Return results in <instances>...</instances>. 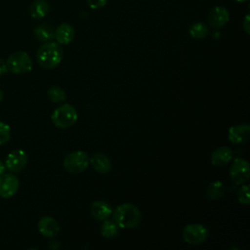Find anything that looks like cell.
<instances>
[{
  "instance_id": "obj_20",
  "label": "cell",
  "mask_w": 250,
  "mask_h": 250,
  "mask_svg": "<svg viewBox=\"0 0 250 250\" xmlns=\"http://www.w3.org/2000/svg\"><path fill=\"white\" fill-rule=\"evenodd\" d=\"M119 232V227L114 221L104 220L101 227V234L104 238H113Z\"/></svg>"
},
{
  "instance_id": "obj_29",
  "label": "cell",
  "mask_w": 250,
  "mask_h": 250,
  "mask_svg": "<svg viewBox=\"0 0 250 250\" xmlns=\"http://www.w3.org/2000/svg\"><path fill=\"white\" fill-rule=\"evenodd\" d=\"M2 99H3V93H2V91L0 90V102L2 101Z\"/></svg>"
},
{
  "instance_id": "obj_16",
  "label": "cell",
  "mask_w": 250,
  "mask_h": 250,
  "mask_svg": "<svg viewBox=\"0 0 250 250\" xmlns=\"http://www.w3.org/2000/svg\"><path fill=\"white\" fill-rule=\"evenodd\" d=\"M89 164L98 173L105 174L111 169V161L109 158L103 153H96L89 159Z\"/></svg>"
},
{
  "instance_id": "obj_25",
  "label": "cell",
  "mask_w": 250,
  "mask_h": 250,
  "mask_svg": "<svg viewBox=\"0 0 250 250\" xmlns=\"http://www.w3.org/2000/svg\"><path fill=\"white\" fill-rule=\"evenodd\" d=\"M107 0H87V4L91 9L97 10L104 7L106 4Z\"/></svg>"
},
{
  "instance_id": "obj_19",
  "label": "cell",
  "mask_w": 250,
  "mask_h": 250,
  "mask_svg": "<svg viewBox=\"0 0 250 250\" xmlns=\"http://www.w3.org/2000/svg\"><path fill=\"white\" fill-rule=\"evenodd\" d=\"M226 188L221 181L211 182L206 188V195L211 200H218L223 197Z\"/></svg>"
},
{
  "instance_id": "obj_3",
  "label": "cell",
  "mask_w": 250,
  "mask_h": 250,
  "mask_svg": "<svg viewBox=\"0 0 250 250\" xmlns=\"http://www.w3.org/2000/svg\"><path fill=\"white\" fill-rule=\"evenodd\" d=\"M78 118L77 111L75 107L69 104H63L62 105L56 108L52 115L51 119L53 124L60 129H66L74 125Z\"/></svg>"
},
{
  "instance_id": "obj_6",
  "label": "cell",
  "mask_w": 250,
  "mask_h": 250,
  "mask_svg": "<svg viewBox=\"0 0 250 250\" xmlns=\"http://www.w3.org/2000/svg\"><path fill=\"white\" fill-rule=\"evenodd\" d=\"M182 235L187 243L190 245H199L206 240L208 229L201 224H188L184 228Z\"/></svg>"
},
{
  "instance_id": "obj_26",
  "label": "cell",
  "mask_w": 250,
  "mask_h": 250,
  "mask_svg": "<svg viewBox=\"0 0 250 250\" xmlns=\"http://www.w3.org/2000/svg\"><path fill=\"white\" fill-rule=\"evenodd\" d=\"M242 27L244 29V31L249 34L250 33V26H249V15H246L244 21H243V23H242Z\"/></svg>"
},
{
  "instance_id": "obj_9",
  "label": "cell",
  "mask_w": 250,
  "mask_h": 250,
  "mask_svg": "<svg viewBox=\"0 0 250 250\" xmlns=\"http://www.w3.org/2000/svg\"><path fill=\"white\" fill-rule=\"evenodd\" d=\"M27 154L22 149H16L10 152L6 158L5 166L14 173H19L24 169L27 164Z\"/></svg>"
},
{
  "instance_id": "obj_21",
  "label": "cell",
  "mask_w": 250,
  "mask_h": 250,
  "mask_svg": "<svg viewBox=\"0 0 250 250\" xmlns=\"http://www.w3.org/2000/svg\"><path fill=\"white\" fill-rule=\"evenodd\" d=\"M188 32H189V35L194 39H203L208 35L209 29L205 23L197 21V22H193L189 26Z\"/></svg>"
},
{
  "instance_id": "obj_30",
  "label": "cell",
  "mask_w": 250,
  "mask_h": 250,
  "mask_svg": "<svg viewBox=\"0 0 250 250\" xmlns=\"http://www.w3.org/2000/svg\"><path fill=\"white\" fill-rule=\"evenodd\" d=\"M235 1H238V2H244V1H246V0H235Z\"/></svg>"
},
{
  "instance_id": "obj_23",
  "label": "cell",
  "mask_w": 250,
  "mask_h": 250,
  "mask_svg": "<svg viewBox=\"0 0 250 250\" xmlns=\"http://www.w3.org/2000/svg\"><path fill=\"white\" fill-rule=\"evenodd\" d=\"M237 199L243 205L250 204V193H249V185H243L237 191Z\"/></svg>"
},
{
  "instance_id": "obj_14",
  "label": "cell",
  "mask_w": 250,
  "mask_h": 250,
  "mask_svg": "<svg viewBox=\"0 0 250 250\" xmlns=\"http://www.w3.org/2000/svg\"><path fill=\"white\" fill-rule=\"evenodd\" d=\"M90 211L92 216L99 221H104L108 219L112 213L111 207L105 201H102V200L94 201L91 204Z\"/></svg>"
},
{
  "instance_id": "obj_18",
  "label": "cell",
  "mask_w": 250,
  "mask_h": 250,
  "mask_svg": "<svg viewBox=\"0 0 250 250\" xmlns=\"http://www.w3.org/2000/svg\"><path fill=\"white\" fill-rule=\"evenodd\" d=\"M34 35L39 41L48 42L55 38V29L51 24L43 22L34 28Z\"/></svg>"
},
{
  "instance_id": "obj_11",
  "label": "cell",
  "mask_w": 250,
  "mask_h": 250,
  "mask_svg": "<svg viewBox=\"0 0 250 250\" xmlns=\"http://www.w3.org/2000/svg\"><path fill=\"white\" fill-rule=\"evenodd\" d=\"M250 135V126L248 124H239L231 126L228 132V138L230 143L240 145L245 143Z\"/></svg>"
},
{
  "instance_id": "obj_22",
  "label": "cell",
  "mask_w": 250,
  "mask_h": 250,
  "mask_svg": "<svg viewBox=\"0 0 250 250\" xmlns=\"http://www.w3.org/2000/svg\"><path fill=\"white\" fill-rule=\"evenodd\" d=\"M47 96L53 103H62L66 99L65 92L59 86L50 87L47 91Z\"/></svg>"
},
{
  "instance_id": "obj_27",
  "label": "cell",
  "mask_w": 250,
  "mask_h": 250,
  "mask_svg": "<svg viewBox=\"0 0 250 250\" xmlns=\"http://www.w3.org/2000/svg\"><path fill=\"white\" fill-rule=\"evenodd\" d=\"M8 71L7 65H6V62H4L2 59H0V75L6 73Z\"/></svg>"
},
{
  "instance_id": "obj_5",
  "label": "cell",
  "mask_w": 250,
  "mask_h": 250,
  "mask_svg": "<svg viewBox=\"0 0 250 250\" xmlns=\"http://www.w3.org/2000/svg\"><path fill=\"white\" fill-rule=\"evenodd\" d=\"M89 166L88 154L83 150H76L68 153L63 159L64 169L72 174L84 172Z\"/></svg>"
},
{
  "instance_id": "obj_17",
  "label": "cell",
  "mask_w": 250,
  "mask_h": 250,
  "mask_svg": "<svg viewBox=\"0 0 250 250\" xmlns=\"http://www.w3.org/2000/svg\"><path fill=\"white\" fill-rule=\"evenodd\" d=\"M50 11V5L46 0H35L29 7V15L34 20L43 19Z\"/></svg>"
},
{
  "instance_id": "obj_8",
  "label": "cell",
  "mask_w": 250,
  "mask_h": 250,
  "mask_svg": "<svg viewBox=\"0 0 250 250\" xmlns=\"http://www.w3.org/2000/svg\"><path fill=\"white\" fill-rule=\"evenodd\" d=\"M20 182L16 175L12 173H4L0 176V197H13L19 190Z\"/></svg>"
},
{
  "instance_id": "obj_4",
  "label": "cell",
  "mask_w": 250,
  "mask_h": 250,
  "mask_svg": "<svg viewBox=\"0 0 250 250\" xmlns=\"http://www.w3.org/2000/svg\"><path fill=\"white\" fill-rule=\"evenodd\" d=\"M6 65L8 70L13 73L24 74L32 69V60L26 52L18 51L8 57Z\"/></svg>"
},
{
  "instance_id": "obj_7",
  "label": "cell",
  "mask_w": 250,
  "mask_h": 250,
  "mask_svg": "<svg viewBox=\"0 0 250 250\" xmlns=\"http://www.w3.org/2000/svg\"><path fill=\"white\" fill-rule=\"evenodd\" d=\"M229 176L236 185H242L247 182L250 176V168L248 162L240 157L235 158L230 165Z\"/></svg>"
},
{
  "instance_id": "obj_13",
  "label": "cell",
  "mask_w": 250,
  "mask_h": 250,
  "mask_svg": "<svg viewBox=\"0 0 250 250\" xmlns=\"http://www.w3.org/2000/svg\"><path fill=\"white\" fill-rule=\"evenodd\" d=\"M233 152L229 146H220L216 148L211 154V163L214 166H225L232 159Z\"/></svg>"
},
{
  "instance_id": "obj_12",
  "label": "cell",
  "mask_w": 250,
  "mask_h": 250,
  "mask_svg": "<svg viewBox=\"0 0 250 250\" xmlns=\"http://www.w3.org/2000/svg\"><path fill=\"white\" fill-rule=\"evenodd\" d=\"M38 230L45 237H54L60 231L59 223L50 216H45L41 218L38 222Z\"/></svg>"
},
{
  "instance_id": "obj_2",
  "label": "cell",
  "mask_w": 250,
  "mask_h": 250,
  "mask_svg": "<svg viewBox=\"0 0 250 250\" xmlns=\"http://www.w3.org/2000/svg\"><path fill=\"white\" fill-rule=\"evenodd\" d=\"M114 222L121 229H135L142 221L139 208L131 203H123L116 207L113 214Z\"/></svg>"
},
{
  "instance_id": "obj_15",
  "label": "cell",
  "mask_w": 250,
  "mask_h": 250,
  "mask_svg": "<svg viewBox=\"0 0 250 250\" xmlns=\"http://www.w3.org/2000/svg\"><path fill=\"white\" fill-rule=\"evenodd\" d=\"M74 28L68 23L60 24L55 30V38L59 44L66 45L74 38Z\"/></svg>"
},
{
  "instance_id": "obj_1",
  "label": "cell",
  "mask_w": 250,
  "mask_h": 250,
  "mask_svg": "<svg viewBox=\"0 0 250 250\" xmlns=\"http://www.w3.org/2000/svg\"><path fill=\"white\" fill-rule=\"evenodd\" d=\"M63 57V50L59 43L48 41L39 47L36 54L37 62L45 69L55 68Z\"/></svg>"
},
{
  "instance_id": "obj_24",
  "label": "cell",
  "mask_w": 250,
  "mask_h": 250,
  "mask_svg": "<svg viewBox=\"0 0 250 250\" xmlns=\"http://www.w3.org/2000/svg\"><path fill=\"white\" fill-rule=\"evenodd\" d=\"M10 138H11L10 126L5 122L0 121V146L8 143Z\"/></svg>"
},
{
  "instance_id": "obj_28",
  "label": "cell",
  "mask_w": 250,
  "mask_h": 250,
  "mask_svg": "<svg viewBox=\"0 0 250 250\" xmlns=\"http://www.w3.org/2000/svg\"><path fill=\"white\" fill-rule=\"evenodd\" d=\"M5 170H6L5 163L0 160V176H2V175L5 173Z\"/></svg>"
},
{
  "instance_id": "obj_10",
  "label": "cell",
  "mask_w": 250,
  "mask_h": 250,
  "mask_svg": "<svg viewBox=\"0 0 250 250\" xmlns=\"http://www.w3.org/2000/svg\"><path fill=\"white\" fill-rule=\"evenodd\" d=\"M229 21V13L223 6H216L207 15L208 24L213 28H220Z\"/></svg>"
}]
</instances>
